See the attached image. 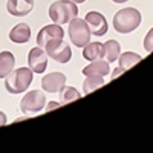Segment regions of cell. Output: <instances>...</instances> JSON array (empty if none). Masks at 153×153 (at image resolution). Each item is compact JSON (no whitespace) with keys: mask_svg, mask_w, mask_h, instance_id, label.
Returning a JSON list of instances; mask_svg holds the SVG:
<instances>
[{"mask_svg":"<svg viewBox=\"0 0 153 153\" xmlns=\"http://www.w3.org/2000/svg\"><path fill=\"white\" fill-rule=\"evenodd\" d=\"M115 3H124V2H129V0H112Z\"/></svg>","mask_w":153,"mask_h":153,"instance_id":"23","label":"cell"},{"mask_svg":"<svg viewBox=\"0 0 153 153\" xmlns=\"http://www.w3.org/2000/svg\"><path fill=\"white\" fill-rule=\"evenodd\" d=\"M69 38L76 48H83L91 42V31L83 19L75 17L69 22Z\"/></svg>","mask_w":153,"mask_h":153,"instance_id":"4","label":"cell"},{"mask_svg":"<svg viewBox=\"0 0 153 153\" xmlns=\"http://www.w3.org/2000/svg\"><path fill=\"white\" fill-rule=\"evenodd\" d=\"M110 72V63L106 61V60H94L91 61V65H87L84 69H83V75H109Z\"/></svg>","mask_w":153,"mask_h":153,"instance_id":"13","label":"cell"},{"mask_svg":"<svg viewBox=\"0 0 153 153\" xmlns=\"http://www.w3.org/2000/svg\"><path fill=\"white\" fill-rule=\"evenodd\" d=\"M16 65V57L9 51H3L0 52V78H5V76L14 69Z\"/></svg>","mask_w":153,"mask_h":153,"instance_id":"16","label":"cell"},{"mask_svg":"<svg viewBox=\"0 0 153 153\" xmlns=\"http://www.w3.org/2000/svg\"><path fill=\"white\" fill-rule=\"evenodd\" d=\"M6 121H8L6 115H5L2 110H0V127H2V126H5V124H6Z\"/></svg>","mask_w":153,"mask_h":153,"instance_id":"22","label":"cell"},{"mask_svg":"<svg viewBox=\"0 0 153 153\" xmlns=\"http://www.w3.org/2000/svg\"><path fill=\"white\" fill-rule=\"evenodd\" d=\"M63 37H65V31H63L61 25H57V23L46 25L37 35V45H38V48L43 49L49 42L57 40V38H63Z\"/></svg>","mask_w":153,"mask_h":153,"instance_id":"8","label":"cell"},{"mask_svg":"<svg viewBox=\"0 0 153 153\" xmlns=\"http://www.w3.org/2000/svg\"><path fill=\"white\" fill-rule=\"evenodd\" d=\"M5 78V87L9 94H23L31 86L34 72L31 68H19L16 71L12 69Z\"/></svg>","mask_w":153,"mask_h":153,"instance_id":"1","label":"cell"},{"mask_svg":"<svg viewBox=\"0 0 153 153\" xmlns=\"http://www.w3.org/2000/svg\"><path fill=\"white\" fill-rule=\"evenodd\" d=\"M84 22L87 23V28L91 31V34L97 35V37H103L106 32H107V20L104 19V16L101 12H97V11H89L86 17H84Z\"/></svg>","mask_w":153,"mask_h":153,"instance_id":"7","label":"cell"},{"mask_svg":"<svg viewBox=\"0 0 153 153\" xmlns=\"http://www.w3.org/2000/svg\"><path fill=\"white\" fill-rule=\"evenodd\" d=\"M80 98H81V94L74 86H63L60 89V103L61 104L72 103V101H76Z\"/></svg>","mask_w":153,"mask_h":153,"instance_id":"17","label":"cell"},{"mask_svg":"<svg viewBox=\"0 0 153 153\" xmlns=\"http://www.w3.org/2000/svg\"><path fill=\"white\" fill-rule=\"evenodd\" d=\"M78 16V6L72 0H57L49 6V17L57 25L69 23Z\"/></svg>","mask_w":153,"mask_h":153,"instance_id":"3","label":"cell"},{"mask_svg":"<svg viewBox=\"0 0 153 153\" xmlns=\"http://www.w3.org/2000/svg\"><path fill=\"white\" fill-rule=\"evenodd\" d=\"M29 38H31V28L28 26L26 23H19V25H16V26L11 29V32H9V40H11L12 43L22 45V43L29 42Z\"/></svg>","mask_w":153,"mask_h":153,"instance_id":"12","label":"cell"},{"mask_svg":"<svg viewBox=\"0 0 153 153\" xmlns=\"http://www.w3.org/2000/svg\"><path fill=\"white\" fill-rule=\"evenodd\" d=\"M28 65H29L32 72L43 74L48 68V54L38 46L32 48L29 51V55H28Z\"/></svg>","mask_w":153,"mask_h":153,"instance_id":"9","label":"cell"},{"mask_svg":"<svg viewBox=\"0 0 153 153\" xmlns=\"http://www.w3.org/2000/svg\"><path fill=\"white\" fill-rule=\"evenodd\" d=\"M144 48H146V52H152L153 51V28L144 37Z\"/></svg>","mask_w":153,"mask_h":153,"instance_id":"20","label":"cell"},{"mask_svg":"<svg viewBox=\"0 0 153 153\" xmlns=\"http://www.w3.org/2000/svg\"><path fill=\"white\" fill-rule=\"evenodd\" d=\"M66 84V75L61 72H51L42 80V89L49 94L60 92V89Z\"/></svg>","mask_w":153,"mask_h":153,"instance_id":"10","label":"cell"},{"mask_svg":"<svg viewBox=\"0 0 153 153\" xmlns=\"http://www.w3.org/2000/svg\"><path fill=\"white\" fill-rule=\"evenodd\" d=\"M120 54H121V46L117 40H107L103 45V57L106 58V61L109 63L117 61Z\"/></svg>","mask_w":153,"mask_h":153,"instance_id":"15","label":"cell"},{"mask_svg":"<svg viewBox=\"0 0 153 153\" xmlns=\"http://www.w3.org/2000/svg\"><path fill=\"white\" fill-rule=\"evenodd\" d=\"M126 71L123 69V68H117L113 72H112V78H117V76H120V74H124Z\"/></svg>","mask_w":153,"mask_h":153,"instance_id":"21","label":"cell"},{"mask_svg":"<svg viewBox=\"0 0 153 153\" xmlns=\"http://www.w3.org/2000/svg\"><path fill=\"white\" fill-rule=\"evenodd\" d=\"M46 104V97L42 91H31L20 101V110L23 113H37Z\"/></svg>","mask_w":153,"mask_h":153,"instance_id":"6","label":"cell"},{"mask_svg":"<svg viewBox=\"0 0 153 153\" xmlns=\"http://www.w3.org/2000/svg\"><path fill=\"white\" fill-rule=\"evenodd\" d=\"M57 106H60V104L58 103H52L51 106H48V109H52V107H57Z\"/></svg>","mask_w":153,"mask_h":153,"instance_id":"24","label":"cell"},{"mask_svg":"<svg viewBox=\"0 0 153 153\" xmlns=\"http://www.w3.org/2000/svg\"><path fill=\"white\" fill-rule=\"evenodd\" d=\"M118 60H120V68L127 71V69L133 68L135 65H138L143 60V57L135 52H124V54H121V57H118Z\"/></svg>","mask_w":153,"mask_h":153,"instance_id":"18","label":"cell"},{"mask_svg":"<svg viewBox=\"0 0 153 153\" xmlns=\"http://www.w3.org/2000/svg\"><path fill=\"white\" fill-rule=\"evenodd\" d=\"M141 25V14L135 8H123L113 16V28L120 34H129Z\"/></svg>","mask_w":153,"mask_h":153,"instance_id":"2","label":"cell"},{"mask_svg":"<svg viewBox=\"0 0 153 153\" xmlns=\"http://www.w3.org/2000/svg\"><path fill=\"white\" fill-rule=\"evenodd\" d=\"M43 49H45V52L48 54V57L55 60L57 63H61V65H66V63L71 60V57H72L71 46L66 42H63V38H57V40L49 42Z\"/></svg>","mask_w":153,"mask_h":153,"instance_id":"5","label":"cell"},{"mask_svg":"<svg viewBox=\"0 0 153 153\" xmlns=\"http://www.w3.org/2000/svg\"><path fill=\"white\" fill-rule=\"evenodd\" d=\"M72 2H75V3H84L86 0H72Z\"/></svg>","mask_w":153,"mask_h":153,"instance_id":"25","label":"cell"},{"mask_svg":"<svg viewBox=\"0 0 153 153\" xmlns=\"http://www.w3.org/2000/svg\"><path fill=\"white\" fill-rule=\"evenodd\" d=\"M103 57V43L100 42H89L86 46H83V58L87 61L100 60Z\"/></svg>","mask_w":153,"mask_h":153,"instance_id":"14","label":"cell"},{"mask_svg":"<svg viewBox=\"0 0 153 153\" xmlns=\"http://www.w3.org/2000/svg\"><path fill=\"white\" fill-rule=\"evenodd\" d=\"M34 8V0H8L6 9L11 16L23 17L28 16Z\"/></svg>","mask_w":153,"mask_h":153,"instance_id":"11","label":"cell"},{"mask_svg":"<svg viewBox=\"0 0 153 153\" xmlns=\"http://www.w3.org/2000/svg\"><path fill=\"white\" fill-rule=\"evenodd\" d=\"M104 86V78L101 75H87V78L83 83V89H84V95L94 92L95 89Z\"/></svg>","mask_w":153,"mask_h":153,"instance_id":"19","label":"cell"}]
</instances>
